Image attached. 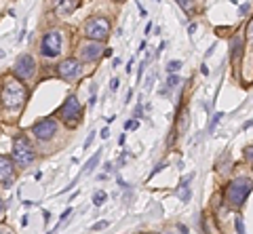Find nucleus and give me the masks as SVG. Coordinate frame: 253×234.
Returning <instances> with one entry per match:
<instances>
[{
    "label": "nucleus",
    "instance_id": "f257e3e1",
    "mask_svg": "<svg viewBox=\"0 0 253 234\" xmlns=\"http://www.w3.org/2000/svg\"><path fill=\"white\" fill-rule=\"evenodd\" d=\"M0 99H2V110L9 112V114H17L23 104L28 99V91L23 87V82L19 78L9 76L4 78L2 82V93H0Z\"/></svg>",
    "mask_w": 253,
    "mask_h": 234
},
{
    "label": "nucleus",
    "instance_id": "f03ea898",
    "mask_svg": "<svg viewBox=\"0 0 253 234\" xmlns=\"http://www.w3.org/2000/svg\"><path fill=\"white\" fill-rule=\"evenodd\" d=\"M36 158V150L34 146L30 144V139L26 135H17L13 142V160L17 162L19 167H30Z\"/></svg>",
    "mask_w": 253,
    "mask_h": 234
},
{
    "label": "nucleus",
    "instance_id": "7ed1b4c3",
    "mask_svg": "<svg viewBox=\"0 0 253 234\" xmlns=\"http://www.w3.org/2000/svg\"><path fill=\"white\" fill-rule=\"evenodd\" d=\"M253 188V184H251V179L247 177H239V179H234V182L228 184V188H226V198L228 202H230L232 207H241L245 198L249 196V192Z\"/></svg>",
    "mask_w": 253,
    "mask_h": 234
},
{
    "label": "nucleus",
    "instance_id": "20e7f679",
    "mask_svg": "<svg viewBox=\"0 0 253 234\" xmlns=\"http://www.w3.org/2000/svg\"><path fill=\"white\" fill-rule=\"evenodd\" d=\"M84 34L91 38L93 42H101L110 36V21L106 17H93L84 23Z\"/></svg>",
    "mask_w": 253,
    "mask_h": 234
},
{
    "label": "nucleus",
    "instance_id": "39448f33",
    "mask_svg": "<svg viewBox=\"0 0 253 234\" xmlns=\"http://www.w3.org/2000/svg\"><path fill=\"white\" fill-rule=\"evenodd\" d=\"M13 72H15V78H19V80H30L32 76L36 72V64H34V57L28 55V53H23V55L17 57L13 66Z\"/></svg>",
    "mask_w": 253,
    "mask_h": 234
},
{
    "label": "nucleus",
    "instance_id": "423d86ee",
    "mask_svg": "<svg viewBox=\"0 0 253 234\" xmlns=\"http://www.w3.org/2000/svg\"><path fill=\"white\" fill-rule=\"evenodd\" d=\"M81 104H78V99L74 97V95H70L68 99H66V104L61 106V110H59V114H61V118H63V122L68 124V127H74V124H78V118H81Z\"/></svg>",
    "mask_w": 253,
    "mask_h": 234
},
{
    "label": "nucleus",
    "instance_id": "0eeeda50",
    "mask_svg": "<svg viewBox=\"0 0 253 234\" xmlns=\"http://www.w3.org/2000/svg\"><path fill=\"white\" fill-rule=\"evenodd\" d=\"M41 53L44 57H57L61 53V32L51 30L49 34H44L42 42H41Z\"/></svg>",
    "mask_w": 253,
    "mask_h": 234
},
{
    "label": "nucleus",
    "instance_id": "6e6552de",
    "mask_svg": "<svg viewBox=\"0 0 253 234\" xmlns=\"http://www.w3.org/2000/svg\"><path fill=\"white\" fill-rule=\"evenodd\" d=\"M32 133H34L38 139H42V142H49V139L57 133V120L53 118H42L32 124Z\"/></svg>",
    "mask_w": 253,
    "mask_h": 234
},
{
    "label": "nucleus",
    "instance_id": "1a4fd4ad",
    "mask_svg": "<svg viewBox=\"0 0 253 234\" xmlns=\"http://www.w3.org/2000/svg\"><path fill=\"white\" fill-rule=\"evenodd\" d=\"M57 72L61 78H66V80H74V78H78L83 74V68H81V61H76L74 57H70V59H63L59 68H57Z\"/></svg>",
    "mask_w": 253,
    "mask_h": 234
},
{
    "label": "nucleus",
    "instance_id": "9d476101",
    "mask_svg": "<svg viewBox=\"0 0 253 234\" xmlns=\"http://www.w3.org/2000/svg\"><path fill=\"white\" fill-rule=\"evenodd\" d=\"M15 179V169H13V160H9L6 156H0V186L9 188Z\"/></svg>",
    "mask_w": 253,
    "mask_h": 234
},
{
    "label": "nucleus",
    "instance_id": "9b49d317",
    "mask_svg": "<svg viewBox=\"0 0 253 234\" xmlns=\"http://www.w3.org/2000/svg\"><path fill=\"white\" fill-rule=\"evenodd\" d=\"M101 44L99 42H89V44H83L81 46V57L84 61H95V59H99L101 57Z\"/></svg>",
    "mask_w": 253,
    "mask_h": 234
},
{
    "label": "nucleus",
    "instance_id": "f8f14e48",
    "mask_svg": "<svg viewBox=\"0 0 253 234\" xmlns=\"http://www.w3.org/2000/svg\"><path fill=\"white\" fill-rule=\"evenodd\" d=\"M55 13L59 15H70L78 9V0H51Z\"/></svg>",
    "mask_w": 253,
    "mask_h": 234
},
{
    "label": "nucleus",
    "instance_id": "ddd939ff",
    "mask_svg": "<svg viewBox=\"0 0 253 234\" xmlns=\"http://www.w3.org/2000/svg\"><path fill=\"white\" fill-rule=\"evenodd\" d=\"M190 182H192V175H188V177H184V182H181V200H188L190 198Z\"/></svg>",
    "mask_w": 253,
    "mask_h": 234
},
{
    "label": "nucleus",
    "instance_id": "4468645a",
    "mask_svg": "<svg viewBox=\"0 0 253 234\" xmlns=\"http://www.w3.org/2000/svg\"><path fill=\"white\" fill-rule=\"evenodd\" d=\"M99 158H101V150L93 154V158H91V160H89V162H86V165H84V169H83V173H86V171H91L93 167H97V162H99Z\"/></svg>",
    "mask_w": 253,
    "mask_h": 234
},
{
    "label": "nucleus",
    "instance_id": "2eb2a0df",
    "mask_svg": "<svg viewBox=\"0 0 253 234\" xmlns=\"http://www.w3.org/2000/svg\"><path fill=\"white\" fill-rule=\"evenodd\" d=\"M241 46H243L241 38H234V40H232V59H234V61L241 57Z\"/></svg>",
    "mask_w": 253,
    "mask_h": 234
},
{
    "label": "nucleus",
    "instance_id": "dca6fc26",
    "mask_svg": "<svg viewBox=\"0 0 253 234\" xmlns=\"http://www.w3.org/2000/svg\"><path fill=\"white\" fill-rule=\"evenodd\" d=\"M177 4H179L186 13H192V11H194V0H177Z\"/></svg>",
    "mask_w": 253,
    "mask_h": 234
},
{
    "label": "nucleus",
    "instance_id": "f3484780",
    "mask_svg": "<svg viewBox=\"0 0 253 234\" xmlns=\"http://www.w3.org/2000/svg\"><path fill=\"white\" fill-rule=\"evenodd\" d=\"M104 200H106V192H95V196H93V205L95 207H101L104 205Z\"/></svg>",
    "mask_w": 253,
    "mask_h": 234
},
{
    "label": "nucleus",
    "instance_id": "a211bd4d",
    "mask_svg": "<svg viewBox=\"0 0 253 234\" xmlns=\"http://www.w3.org/2000/svg\"><path fill=\"white\" fill-rule=\"evenodd\" d=\"M221 116H224V114H215V116H213V120L209 122V133H213V129H215V124L221 120Z\"/></svg>",
    "mask_w": 253,
    "mask_h": 234
},
{
    "label": "nucleus",
    "instance_id": "6ab92c4d",
    "mask_svg": "<svg viewBox=\"0 0 253 234\" xmlns=\"http://www.w3.org/2000/svg\"><path fill=\"white\" fill-rule=\"evenodd\" d=\"M181 68V61H169V66H167V70L173 74V72H177V70Z\"/></svg>",
    "mask_w": 253,
    "mask_h": 234
},
{
    "label": "nucleus",
    "instance_id": "aec40b11",
    "mask_svg": "<svg viewBox=\"0 0 253 234\" xmlns=\"http://www.w3.org/2000/svg\"><path fill=\"white\" fill-rule=\"evenodd\" d=\"M245 158H247L249 162H253V146H249L247 150H245Z\"/></svg>",
    "mask_w": 253,
    "mask_h": 234
},
{
    "label": "nucleus",
    "instance_id": "412c9836",
    "mask_svg": "<svg viewBox=\"0 0 253 234\" xmlns=\"http://www.w3.org/2000/svg\"><path fill=\"white\" fill-rule=\"evenodd\" d=\"M135 127H137L135 120H126V122H125V131H126V129H135Z\"/></svg>",
    "mask_w": 253,
    "mask_h": 234
},
{
    "label": "nucleus",
    "instance_id": "4be33fe9",
    "mask_svg": "<svg viewBox=\"0 0 253 234\" xmlns=\"http://www.w3.org/2000/svg\"><path fill=\"white\" fill-rule=\"evenodd\" d=\"M106 226H108V222H99V224H95V226H93V230H104Z\"/></svg>",
    "mask_w": 253,
    "mask_h": 234
},
{
    "label": "nucleus",
    "instance_id": "5701e85b",
    "mask_svg": "<svg viewBox=\"0 0 253 234\" xmlns=\"http://www.w3.org/2000/svg\"><path fill=\"white\" fill-rule=\"evenodd\" d=\"M110 89H112V91L118 89V78H112V82H110Z\"/></svg>",
    "mask_w": 253,
    "mask_h": 234
},
{
    "label": "nucleus",
    "instance_id": "b1692460",
    "mask_svg": "<svg viewBox=\"0 0 253 234\" xmlns=\"http://www.w3.org/2000/svg\"><path fill=\"white\" fill-rule=\"evenodd\" d=\"M177 82H179V80H177V78H175V76H171V78H169V87H175V84H177Z\"/></svg>",
    "mask_w": 253,
    "mask_h": 234
},
{
    "label": "nucleus",
    "instance_id": "393cba45",
    "mask_svg": "<svg viewBox=\"0 0 253 234\" xmlns=\"http://www.w3.org/2000/svg\"><path fill=\"white\" fill-rule=\"evenodd\" d=\"M95 104H97V97H95V93H93V95H91V99H89V106L93 108Z\"/></svg>",
    "mask_w": 253,
    "mask_h": 234
},
{
    "label": "nucleus",
    "instance_id": "a878e982",
    "mask_svg": "<svg viewBox=\"0 0 253 234\" xmlns=\"http://www.w3.org/2000/svg\"><path fill=\"white\" fill-rule=\"evenodd\" d=\"M0 234H13V230H9V228H0Z\"/></svg>",
    "mask_w": 253,
    "mask_h": 234
},
{
    "label": "nucleus",
    "instance_id": "bb28decb",
    "mask_svg": "<svg viewBox=\"0 0 253 234\" xmlns=\"http://www.w3.org/2000/svg\"><path fill=\"white\" fill-rule=\"evenodd\" d=\"M247 34H249V38L253 40V21H251V26H249V32H247Z\"/></svg>",
    "mask_w": 253,
    "mask_h": 234
},
{
    "label": "nucleus",
    "instance_id": "cd10ccee",
    "mask_svg": "<svg viewBox=\"0 0 253 234\" xmlns=\"http://www.w3.org/2000/svg\"><path fill=\"white\" fill-rule=\"evenodd\" d=\"M2 211H4V200L0 198V215H2Z\"/></svg>",
    "mask_w": 253,
    "mask_h": 234
},
{
    "label": "nucleus",
    "instance_id": "c85d7f7f",
    "mask_svg": "<svg viewBox=\"0 0 253 234\" xmlns=\"http://www.w3.org/2000/svg\"><path fill=\"white\" fill-rule=\"evenodd\" d=\"M249 127H253V120H249L247 124H245V129H249Z\"/></svg>",
    "mask_w": 253,
    "mask_h": 234
},
{
    "label": "nucleus",
    "instance_id": "c756f323",
    "mask_svg": "<svg viewBox=\"0 0 253 234\" xmlns=\"http://www.w3.org/2000/svg\"><path fill=\"white\" fill-rule=\"evenodd\" d=\"M116 2H125V0H116Z\"/></svg>",
    "mask_w": 253,
    "mask_h": 234
}]
</instances>
